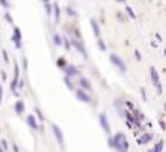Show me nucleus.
<instances>
[{
  "mask_svg": "<svg viewBox=\"0 0 166 152\" xmlns=\"http://www.w3.org/2000/svg\"><path fill=\"white\" fill-rule=\"evenodd\" d=\"M108 143H109V147L114 148L117 152H128V148H129L128 140L123 132L116 133L113 137L108 140Z\"/></svg>",
  "mask_w": 166,
  "mask_h": 152,
  "instance_id": "nucleus-1",
  "label": "nucleus"
},
{
  "mask_svg": "<svg viewBox=\"0 0 166 152\" xmlns=\"http://www.w3.org/2000/svg\"><path fill=\"white\" fill-rule=\"evenodd\" d=\"M150 76H151V81H152L154 86L156 87L157 94L162 95V85H161V81H160V76H158L157 70L154 66L150 68Z\"/></svg>",
  "mask_w": 166,
  "mask_h": 152,
  "instance_id": "nucleus-2",
  "label": "nucleus"
},
{
  "mask_svg": "<svg viewBox=\"0 0 166 152\" xmlns=\"http://www.w3.org/2000/svg\"><path fill=\"white\" fill-rule=\"evenodd\" d=\"M109 60H110V62L114 65V66H117L118 68H119V71L120 72H126L127 71V66H126V64H124V61L120 58V57L118 56V55H116V53H112L110 56H109Z\"/></svg>",
  "mask_w": 166,
  "mask_h": 152,
  "instance_id": "nucleus-3",
  "label": "nucleus"
},
{
  "mask_svg": "<svg viewBox=\"0 0 166 152\" xmlns=\"http://www.w3.org/2000/svg\"><path fill=\"white\" fill-rule=\"evenodd\" d=\"M51 128H52V132H53V136H55V138L57 140V143H59V146L61 148H65V140H63V132L61 131V128H60L57 124H52L51 125Z\"/></svg>",
  "mask_w": 166,
  "mask_h": 152,
  "instance_id": "nucleus-4",
  "label": "nucleus"
},
{
  "mask_svg": "<svg viewBox=\"0 0 166 152\" xmlns=\"http://www.w3.org/2000/svg\"><path fill=\"white\" fill-rule=\"evenodd\" d=\"M71 46H74V47L78 49L79 52L82 55V56L85 57V58H88V53H86V49H85V47H84V43L80 41V39H76V38H71Z\"/></svg>",
  "mask_w": 166,
  "mask_h": 152,
  "instance_id": "nucleus-5",
  "label": "nucleus"
},
{
  "mask_svg": "<svg viewBox=\"0 0 166 152\" xmlns=\"http://www.w3.org/2000/svg\"><path fill=\"white\" fill-rule=\"evenodd\" d=\"M11 41L15 45V47L20 49L22 48V33H20V29L18 27H14L13 30V36H11Z\"/></svg>",
  "mask_w": 166,
  "mask_h": 152,
  "instance_id": "nucleus-6",
  "label": "nucleus"
},
{
  "mask_svg": "<svg viewBox=\"0 0 166 152\" xmlns=\"http://www.w3.org/2000/svg\"><path fill=\"white\" fill-rule=\"evenodd\" d=\"M99 123L101 125V128H103V131L104 133H107V134H110V125H109V122H108V117L105 113H101L99 115Z\"/></svg>",
  "mask_w": 166,
  "mask_h": 152,
  "instance_id": "nucleus-7",
  "label": "nucleus"
},
{
  "mask_svg": "<svg viewBox=\"0 0 166 152\" xmlns=\"http://www.w3.org/2000/svg\"><path fill=\"white\" fill-rule=\"evenodd\" d=\"M75 94H76V98H78L80 102H82V103H88V104L91 103V96H90L89 94H86L82 89H78V90L75 91Z\"/></svg>",
  "mask_w": 166,
  "mask_h": 152,
  "instance_id": "nucleus-8",
  "label": "nucleus"
},
{
  "mask_svg": "<svg viewBox=\"0 0 166 152\" xmlns=\"http://www.w3.org/2000/svg\"><path fill=\"white\" fill-rule=\"evenodd\" d=\"M154 140V134L152 133H148V132H145L139 138H137V144L138 146H142V144H146V143L151 142Z\"/></svg>",
  "mask_w": 166,
  "mask_h": 152,
  "instance_id": "nucleus-9",
  "label": "nucleus"
},
{
  "mask_svg": "<svg viewBox=\"0 0 166 152\" xmlns=\"http://www.w3.org/2000/svg\"><path fill=\"white\" fill-rule=\"evenodd\" d=\"M63 72H65V75L68 76V77H75V76H78L79 74H80L78 67L74 66V65H67V66L63 68Z\"/></svg>",
  "mask_w": 166,
  "mask_h": 152,
  "instance_id": "nucleus-10",
  "label": "nucleus"
},
{
  "mask_svg": "<svg viewBox=\"0 0 166 152\" xmlns=\"http://www.w3.org/2000/svg\"><path fill=\"white\" fill-rule=\"evenodd\" d=\"M90 26H91V28H93V33H94V36H95L97 38H99V37H100V27H99L97 19H94V18L90 19Z\"/></svg>",
  "mask_w": 166,
  "mask_h": 152,
  "instance_id": "nucleus-11",
  "label": "nucleus"
},
{
  "mask_svg": "<svg viewBox=\"0 0 166 152\" xmlns=\"http://www.w3.org/2000/svg\"><path fill=\"white\" fill-rule=\"evenodd\" d=\"M79 85H80V87L85 91V90H88V91H90L91 90V84H90V81H89L86 77H80V80H79Z\"/></svg>",
  "mask_w": 166,
  "mask_h": 152,
  "instance_id": "nucleus-12",
  "label": "nucleus"
},
{
  "mask_svg": "<svg viewBox=\"0 0 166 152\" xmlns=\"http://www.w3.org/2000/svg\"><path fill=\"white\" fill-rule=\"evenodd\" d=\"M27 124L29 125L32 129H34V131H37V129L39 128L38 123H37V121H36V118H34L33 114H29V115L27 117Z\"/></svg>",
  "mask_w": 166,
  "mask_h": 152,
  "instance_id": "nucleus-13",
  "label": "nucleus"
},
{
  "mask_svg": "<svg viewBox=\"0 0 166 152\" xmlns=\"http://www.w3.org/2000/svg\"><path fill=\"white\" fill-rule=\"evenodd\" d=\"M14 110H15V113L18 114V115H22V114L24 113V110H25V105H24V102L23 100H18L15 105H14Z\"/></svg>",
  "mask_w": 166,
  "mask_h": 152,
  "instance_id": "nucleus-14",
  "label": "nucleus"
},
{
  "mask_svg": "<svg viewBox=\"0 0 166 152\" xmlns=\"http://www.w3.org/2000/svg\"><path fill=\"white\" fill-rule=\"evenodd\" d=\"M122 104H124V102H120L119 99H116V100L113 102V105L116 106V109L118 110L119 115H122V117H123V115H124V114H123V112H124V110L122 109Z\"/></svg>",
  "mask_w": 166,
  "mask_h": 152,
  "instance_id": "nucleus-15",
  "label": "nucleus"
},
{
  "mask_svg": "<svg viewBox=\"0 0 166 152\" xmlns=\"http://www.w3.org/2000/svg\"><path fill=\"white\" fill-rule=\"evenodd\" d=\"M162 148H164V141L161 140V141H158L151 150H148V152H161Z\"/></svg>",
  "mask_w": 166,
  "mask_h": 152,
  "instance_id": "nucleus-16",
  "label": "nucleus"
},
{
  "mask_svg": "<svg viewBox=\"0 0 166 152\" xmlns=\"http://www.w3.org/2000/svg\"><path fill=\"white\" fill-rule=\"evenodd\" d=\"M63 83L66 84V86H67L70 90H74V89H75L74 81L71 80V77H68V76H65V77H63Z\"/></svg>",
  "mask_w": 166,
  "mask_h": 152,
  "instance_id": "nucleus-17",
  "label": "nucleus"
},
{
  "mask_svg": "<svg viewBox=\"0 0 166 152\" xmlns=\"http://www.w3.org/2000/svg\"><path fill=\"white\" fill-rule=\"evenodd\" d=\"M53 8H55V23H59L60 22V7L57 3H55L53 4Z\"/></svg>",
  "mask_w": 166,
  "mask_h": 152,
  "instance_id": "nucleus-18",
  "label": "nucleus"
},
{
  "mask_svg": "<svg viewBox=\"0 0 166 152\" xmlns=\"http://www.w3.org/2000/svg\"><path fill=\"white\" fill-rule=\"evenodd\" d=\"M52 41H53V43H55L56 46H61V45H62V37H61L60 34H57V33H55V34H53Z\"/></svg>",
  "mask_w": 166,
  "mask_h": 152,
  "instance_id": "nucleus-19",
  "label": "nucleus"
},
{
  "mask_svg": "<svg viewBox=\"0 0 166 152\" xmlns=\"http://www.w3.org/2000/svg\"><path fill=\"white\" fill-rule=\"evenodd\" d=\"M57 66H59L60 68H62V70L67 66V65H66V60H65L63 57H60L59 60H57Z\"/></svg>",
  "mask_w": 166,
  "mask_h": 152,
  "instance_id": "nucleus-20",
  "label": "nucleus"
},
{
  "mask_svg": "<svg viewBox=\"0 0 166 152\" xmlns=\"http://www.w3.org/2000/svg\"><path fill=\"white\" fill-rule=\"evenodd\" d=\"M34 112H36V114H37V117H38V119H39V122H44V115L42 114V112H41V109L39 108H34Z\"/></svg>",
  "mask_w": 166,
  "mask_h": 152,
  "instance_id": "nucleus-21",
  "label": "nucleus"
},
{
  "mask_svg": "<svg viewBox=\"0 0 166 152\" xmlns=\"http://www.w3.org/2000/svg\"><path fill=\"white\" fill-rule=\"evenodd\" d=\"M62 45L65 46V48H66V51H70V48H71V42L68 41L66 37L62 38Z\"/></svg>",
  "mask_w": 166,
  "mask_h": 152,
  "instance_id": "nucleus-22",
  "label": "nucleus"
},
{
  "mask_svg": "<svg viewBox=\"0 0 166 152\" xmlns=\"http://www.w3.org/2000/svg\"><path fill=\"white\" fill-rule=\"evenodd\" d=\"M98 46H99V48H100V51H103V52H105V51H107V46H105L104 41H103V39H100V38L98 39Z\"/></svg>",
  "mask_w": 166,
  "mask_h": 152,
  "instance_id": "nucleus-23",
  "label": "nucleus"
},
{
  "mask_svg": "<svg viewBox=\"0 0 166 152\" xmlns=\"http://www.w3.org/2000/svg\"><path fill=\"white\" fill-rule=\"evenodd\" d=\"M13 79L19 80V66H18V64H17V62L14 64V77H13Z\"/></svg>",
  "mask_w": 166,
  "mask_h": 152,
  "instance_id": "nucleus-24",
  "label": "nucleus"
},
{
  "mask_svg": "<svg viewBox=\"0 0 166 152\" xmlns=\"http://www.w3.org/2000/svg\"><path fill=\"white\" fill-rule=\"evenodd\" d=\"M126 11H127L128 15L132 19H136V14H135V11H133V9H132L131 7H126Z\"/></svg>",
  "mask_w": 166,
  "mask_h": 152,
  "instance_id": "nucleus-25",
  "label": "nucleus"
},
{
  "mask_svg": "<svg viewBox=\"0 0 166 152\" xmlns=\"http://www.w3.org/2000/svg\"><path fill=\"white\" fill-rule=\"evenodd\" d=\"M0 5H1L3 8H5V9H9L10 8V3L8 0H0Z\"/></svg>",
  "mask_w": 166,
  "mask_h": 152,
  "instance_id": "nucleus-26",
  "label": "nucleus"
},
{
  "mask_svg": "<svg viewBox=\"0 0 166 152\" xmlns=\"http://www.w3.org/2000/svg\"><path fill=\"white\" fill-rule=\"evenodd\" d=\"M4 18H5V20H7V22H8L9 24H13V22H14V20H13V18H11V15H10L9 13H8V11H7V13L4 14Z\"/></svg>",
  "mask_w": 166,
  "mask_h": 152,
  "instance_id": "nucleus-27",
  "label": "nucleus"
},
{
  "mask_svg": "<svg viewBox=\"0 0 166 152\" xmlns=\"http://www.w3.org/2000/svg\"><path fill=\"white\" fill-rule=\"evenodd\" d=\"M66 13H67L68 15H71V17H76L78 15V13L72 9V8H66Z\"/></svg>",
  "mask_w": 166,
  "mask_h": 152,
  "instance_id": "nucleus-28",
  "label": "nucleus"
},
{
  "mask_svg": "<svg viewBox=\"0 0 166 152\" xmlns=\"http://www.w3.org/2000/svg\"><path fill=\"white\" fill-rule=\"evenodd\" d=\"M44 8H46V13H47V15H51V14H52V5H51V4H44Z\"/></svg>",
  "mask_w": 166,
  "mask_h": 152,
  "instance_id": "nucleus-29",
  "label": "nucleus"
},
{
  "mask_svg": "<svg viewBox=\"0 0 166 152\" xmlns=\"http://www.w3.org/2000/svg\"><path fill=\"white\" fill-rule=\"evenodd\" d=\"M1 53H3V57H4V62H5V64H9V56H8V52H7L5 49H3Z\"/></svg>",
  "mask_w": 166,
  "mask_h": 152,
  "instance_id": "nucleus-30",
  "label": "nucleus"
},
{
  "mask_svg": "<svg viewBox=\"0 0 166 152\" xmlns=\"http://www.w3.org/2000/svg\"><path fill=\"white\" fill-rule=\"evenodd\" d=\"M0 146L3 147L4 151H8V142H7V140H1L0 141Z\"/></svg>",
  "mask_w": 166,
  "mask_h": 152,
  "instance_id": "nucleus-31",
  "label": "nucleus"
},
{
  "mask_svg": "<svg viewBox=\"0 0 166 152\" xmlns=\"http://www.w3.org/2000/svg\"><path fill=\"white\" fill-rule=\"evenodd\" d=\"M124 104L127 105L128 110H131V112H132V110H135V105L132 104V103H131L129 100H126V102H124Z\"/></svg>",
  "mask_w": 166,
  "mask_h": 152,
  "instance_id": "nucleus-32",
  "label": "nucleus"
},
{
  "mask_svg": "<svg viewBox=\"0 0 166 152\" xmlns=\"http://www.w3.org/2000/svg\"><path fill=\"white\" fill-rule=\"evenodd\" d=\"M141 98H142V100L143 102H147V96H146V91H145V89L143 87H141Z\"/></svg>",
  "mask_w": 166,
  "mask_h": 152,
  "instance_id": "nucleus-33",
  "label": "nucleus"
},
{
  "mask_svg": "<svg viewBox=\"0 0 166 152\" xmlns=\"http://www.w3.org/2000/svg\"><path fill=\"white\" fill-rule=\"evenodd\" d=\"M135 57H136V60L139 62V61H142V56H141V53H139V51L138 49H135Z\"/></svg>",
  "mask_w": 166,
  "mask_h": 152,
  "instance_id": "nucleus-34",
  "label": "nucleus"
},
{
  "mask_svg": "<svg viewBox=\"0 0 166 152\" xmlns=\"http://www.w3.org/2000/svg\"><path fill=\"white\" fill-rule=\"evenodd\" d=\"M117 18L119 19V22H126V18L122 15V13H117Z\"/></svg>",
  "mask_w": 166,
  "mask_h": 152,
  "instance_id": "nucleus-35",
  "label": "nucleus"
},
{
  "mask_svg": "<svg viewBox=\"0 0 166 152\" xmlns=\"http://www.w3.org/2000/svg\"><path fill=\"white\" fill-rule=\"evenodd\" d=\"M158 124H160V127H161V129H162V131H166V123L164 122V121H160Z\"/></svg>",
  "mask_w": 166,
  "mask_h": 152,
  "instance_id": "nucleus-36",
  "label": "nucleus"
},
{
  "mask_svg": "<svg viewBox=\"0 0 166 152\" xmlns=\"http://www.w3.org/2000/svg\"><path fill=\"white\" fill-rule=\"evenodd\" d=\"M24 87V80L19 79V83H18V89H23Z\"/></svg>",
  "mask_w": 166,
  "mask_h": 152,
  "instance_id": "nucleus-37",
  "label": "nucleus"
},
{
  "mask_svg": "<svg viewBox=\"0 0 166 152\" xmlns=\"http://www.w3.org/2000/svg\"><path fill=\"white\" fill-rule=\"evenodd\" d=\"M23 66H24V71H27V68H28V62H27V58H25V57H23Z\"/></svg>",
  "mask_w": 166,
  "mask_h": 152,
  "instance_id": "nucleus-38",
  "label": "nucleus"
},
{
  "mask_svg": "<svg viewBox=\"0 0 166 152\" xmlns=\"http://www.w3.org/2000/svg\"><path fill=\"white\" fill-rule=\"evenodd\" d=\"M1 79H3V81H7V72L4 70L1 71Z\"/></svg>",
  "mask_w": 166,
  "mask_h": 152,
  "instance_id": "nucleus-39",
  "label": "nucleus"
},
{
  "mask_svg": "<svg viewBox=\"0 0 166 152\" xmlns=\"http://www.w3.org/2000/svg\"><path fill=\"white\" fill-rule=\"evenodd\" d=\"M13 150H14V152H19V147L14 143V144H13Z\"/></svg>",
  "mask_w": 166,
  "mask_h": 152,
  "instance_id": "nucleus-40",
  "label": "nucleus"
},
{
  "mask_svg": "<svg viewBox=\"0 0 166 152\" xmlns=\"http://www.w3.org/2000/svg\"><path fill=\"white\" fill-rule=\"evenodd\" d=\"M156 38L158 39V42H162V38H161V36H160L158 33H156Z\"/></svg>",
  "mask_w": 166,
  "mask_h": 152,
  "instance_id": "nucleus-41",
  "label": "nucleus"
},
{
  "mask_svg": "<svg viewBox=\"0 0 166 152\" xmlns=\"http://www.w3.org/2000/svg\"><path fill=\"white\" fill-rule=\"evenodd\" d=\"M151 46H152V47H155V48L157 47V45H156V43H155V42H151Z\"/></svg>",
  "mask_w": 166,
  "mask_h": 152,
  "instance_id": "nucleus-42",
  "label": "nucleus"
},
{
  "mask_svg": "<svg viewBox=\"0 0 166 152\" xmlns=\"http://www.w3.org/2000/svg\"><path fill=\"white\" fill-rule=\"evenodd\" d=\"M41 1H42V3H44V4H48V3H49V0H41Z\"/></svg>",
  "mask_w": 166,
  "mask_h": 152,
  "instance_id": "nucleus-43",
  "label": "nucleus"
},
{
  "mask_svg": "<svg viewBox=\"0 0 166 152\" xmlns=\"http://www.w3.org/2000/svg\"><path fill=\"white\" fill-rule=\"evenodd\" d=\"M0 152H5L4 150H3V147H1V146H0Z\"/></svg>",
  "mask_w": 166,
  "mask_h": 152,
  "instance_id": "nucleus-44",
  "label": "nucleus"
},
{
  "mask_svg": "<svg viewBox=\"0 0 166 152\" xmlns=\"http://www.w3.org/2000/svg\"><path fill=\"white\" fill-rule=\"evenodd\" d=\"M117 1H119V3H124L126 0H117Z\"/></svg>",
  "mask_w": 166,
  "mask_h": 152,
  "instance_id": "nucleus-45",
  "label": "nucleus"
},
{
  "mask_svg": "<svg viewBox=\"0 0 166 152\" xmlns=\"http://www.w3.org/2000/svg\"><path fill=\"white\" fill-rule=\"evenodd\" d=\"M164 55H165V56H166V49H164Z\"/></svg>",
  "mask_w": 166,
  "mask_h": 152,
  "instance_id": "nucleus-46",
  "label": "nucleus"
},
{
  "mask_svg": "<svg viewBox=\"0 0 166 152\" xmlns=\"http://www.w3.org/2000/svg\"><path fill=\"white\" fill-rule=\"evenodd\" d=\"M165 109H166V103H165Z\"/></svg>",
  "mask_w": 166,
  "mask_h": 152,
  "instance_id": "nucleus-47",
  "label": "nucleus"
}]
</instances>
